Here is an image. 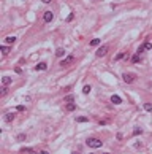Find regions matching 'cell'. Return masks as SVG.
I'll use <instances>...</instances> for the list:
<instances>
[{"mask_svg":"<svg viewBox=\"0 0 152 154\" xmlns=\"http://www.w3.org/2000/svg\"><path fill=\"white\" fill-rule=\"evenodd\" d=\"M101 145H103V141L101 140H98V138H89L87 140V146L89 148H101Z\"/></svg>","mask_w":152,"mask_h":154,"instance_id":"6da1fadb","label":"cell"},{"mask_svg":"<svg viewBox=\"0 0 152 154\" xmlns=\"http://www.w3.org/2000/svg\"><path fill=\"white\" fill-rule=\"evenodd\" d=\"M73 62H75V57H73V56H67V57L60 62V65L62 67H68L70 64H73Z\"/></svg>","mask_w":152,"mask_h":154,"instance_id":"7a4b0ae2","label":"cell"},{"mask_svg":"<svg viewBox=\"0 0 152 154\" xmlns=\"http://www.w3.org/2000/svg\"><path fill=\"white\" fill-rule=\"evenodd\" d=\"M108 53V46L105 45V46H100L98 49H97V57H103V56H106Z\"/></svg>","mask_w":152,"mask_h":154,"instance_id":"3957f363","label":"cell"},{"mask_svg":"<svg viewBox=\"0 0 152 154\" xmlns=\"http://www.w3.org/2000/svg\"><path fill=\"white\" fill-rule=\"evenodd\" d=\"M52 18H54L52 11H46L44 14H43V19H44V22H51V21H52Z\"/></svg>","mask_w":152,"mask_h":154,"instance_id":"277c9868","label":"cell"},{"mask_svg":"<svg viewBox=\"0 0 152 154\" xmlns=\"http://www.w3.org/2000/svg\"><path fill=\"white\" fill-rule=\"evenodd\" d=\"M122 78H124V81H125V83H133V80H135V75H132V73H125Z\"/></svg>","mask_w":152,"mask_h":154,"instance_id":"5b68a950","label":"cell"},{"mask_svg":"<svg viewBox=\"0 0 152 154\" xmlns=\"http://www.w3.org/2000/svg\"><path fill=\"white\" fill-rule=\"evenodd\" d=\"M14 118H16L14 113H6V114H5V121H6V122H11Z\"/></svg>","mask_w":152,"mask_h":154,"instance_id":"8992f818","label":"cell"},{"mask_svg":"<svg viewBox=\"0 0 152 154\" xmlns=\"http://www.w3.org/2000/svg\"><path fill=\"white\" fill-rule=\"evenodd\" d=\"M46 68H48V64H44V62H40V64L35 67V70H38V72H40V70H46Z\"/></svg>","mask_w":152,"mask_h":154,"instance_id":"52a82bcc","label":"cell"},{"mask_svg":"<svg viewBox=\"0 0 152 154\" xmlns=\"http://www.w3.org/2000/svg\"><path fill=\"white\" fill-rule=\"evenodd\" d=\"M111 102L116 103V105H119V103H122V99L119 95H113V97H111Z\"/></svg>","mask_w":152,"mask_h":154,"instance_id":"ba28073f","label":"cell"},{"mask_svg":"<svg viewBox=\"0 0 152 154\" xmlns=\"http://www.w3.org/2000/svg\"><path fill=\"white\" fill-rule=\"evenodd\" d=\"M2 83H3L5 86H8V84H11V83H13V80L10 76H3V78H2Z\"/></svg>","mask_w":152,"mask_h":154,"instance_id":"9c48e42d","label":"cell"},{"mask_svg":"<svg viewBox=\"0 0 152 154\" xmlns=\"http://www.w3.org/2000/svg\"><path fill=\"white\" fill-rule=\"evenodd\" d=\"M21 153H25V154H37L33 149H32V148H22V149H21Z\"/></svg>","mask_w":152,"mask_h":154,"instance_id":"30bf717a","label":"cell"},{"mask_svg":"<svg viewBox=\"0 0 152 154\" xmlns=\"http://www.w3.org/2000/svg\"><path fill=\"white\" fill-rule=\"evenodd\" d=\"M56 56H57V57H62V56H65V49H63V48H59V49L56 51Z\"/></svg>","mask_w":152,"mask_h":154,"instance_id":"8fae6325","label":"cell"},{"mask_svg":"<svg viewBox=\"0 0 152 154\" xmlns=\"http://www.w3.org/2000/svg\"><path fill=\"white\" fill-rule=\"evenodd\" d=\"M89 118H86V116H78L76 118V122H87Z\"/></svg>","mask_w":152,"mask_h":154,"instance_id":"7c38bea8","label":"cell"},{"mask_svg":"<svg viewBox=\"0 0 152 154\" xmlns=\"http://www.w3.org/2000/svg\"><path fill=\"white\" fill-rule=\"evenodd\" d=\"M5 41H6L8 45H13V43L16 41V37H6V38H5Z\"/></svg>","mask_w":152,"mask_h":154,"instance_id":"4fadbf2b","label":"cell"},{"mask_svg":"<svg viewBox=\"0 0 152 154\" xmlns=\"http://www.w3.org/2000/svg\"><path fill=\"white\" fill-rule=\"evenodd\" d=\"M0 53L3 54V56H6V54L10 53V48H8V46H2V48H0Z\"/></svg>","mask_w":152,"mask_h":154,"instance_id":"5bb4252c","label":"cell"},{"mask_svg":"<svg viewBox=\"0 0 152 154\" xmlns=\"http://www.w3.org/2000/svg\"><path fill=\"white\" fill-rule=\"evenodd\" d=\"M98 45H100V38H94L90 41V46H98Z\"/></svg>","mask_w":152,"mask_h":154,"instance_id":"9a60e30c","label":"cell"},{"mask_svg":"<svg viewBox=\"0 0 152 154\" xmlns=\"http://www.w3.org/2000/svg\"><path fill=\"white\" fill-rule=\"evenodd\" d=\"M75 108H76L75 103H68L67 105V111H75Z\"/></svg>","mask_w":152,"mask_h":154,"instance_id":"2e32d148","label":"cell"},{"mask_svg":"<svg viewBox=\"0 0 152 154\" xmlns=\"http://www.w3.org/2000/svg\"><path fill=\"white\" fill-rule=\"evenodd\" d=\"M73 100H75V97H73V95H67V97H65V102H67V103H73Z\"/></svg>","mask_w":152,"mask_h":154,"instance_id":"e0dca14e","label":"cell"},{"mask_svg":"<svg viewBox=\"0 0 152 154\" xmlns=\"http://www.w3.org/2000/svg\"><path fill=\"white\" fill-rule=\"evenodd\" d=\"M144 110H146V111H151V113H152V103H144Z\"/></svg>","mask_w":152,"mask_h":154,"instance_id":"ac0fdd59","label":"cell"},{"mask_svg":"<svg viewBox=\"0 0 152 154\" xmlns=\"http://www.w3.org/2000/svg\"><path fill=\"white\" fill-rule=\"evenodd\" d=\"M139 134H143V129L136 127V129H135V130H133V135H139Z\"/></svg>","mask_w":152,"mask_h":154,"instance_id":"d6986e66","label":"cell"},{"mask_svg":"<svg viewBox=\"0 0 152 154\" xmlns=\"http://www.w3.org/2000/svg\"><path fill=\"white\" fill-rule=\"evenodd\" d=\"M132 62H135V64H136V62H139V54L133 56V57H132Z\"/></svg>","mask_w":152,"mask_h":154,"instance_id":"ffe728a7","label":"cell"},{"mask_svg":"<svg viewBox=\"0 0 152 154\" xmlns=\"http://www.w3.org/2000/svg\"><path fill=\"white\" fill-rule=\"evenodd\" d=\"M82 92H84V94H89V92H90V86H84Z\"/></svg>","mask_w":152,"mask_h":154,"instance_id":"44dd1931","label":"cell"},{"mask_svg":"<svg viewBox=\"0 0 152 154\" xmlns=\"http://www.w3.org/2000/svg\"><path fill=\"white\" fill-rule=\"evenodd\" d=\"M143 49H152V45H151V43H144Z\"/></svg>","mask_w":152,"mask_h":154,"instance_id":"7402d4cb","label":"cell"},{"mask_svg":"<svg viewBox=\"0 0 152 154\" xmlns=\"http://www.w3.org/2000/svg\"><path fill=\"white\" fill-rule=\"evenodd\" d=\"M124 56H125V54H124V53H119L117 56H116V60H120V59L124 57Z\"/></svg>","mask_w":152,"mask_h":154,"instance_id":"603a6c76","label":"cell"},{"mask_svg":"<svg viewBox=\"0 0 152 154\" xmlns=\"http://www.w3.org/2000/svg\"><path fill=\"white\" fill-rule=\"evenodd\" d=\"M8 92V89H6V86H3V87H2V91H0V94H2V95H5V94Z\"/></svg>","mask_w":152,"mask_h":154,"instance_id":"cb8c5ba5","label":"cell"},{"mask_svg":"<svg viewBox=\"0 0 152 154\" xmlns=\"http://www.w3.org/2000/svg\"><path fill=\"white\" fill-rule=\"evenodd\" d=\"M24 138H25V135H18V140H19V141H22Z\"/></svg>","mask_w":152,"mask_h":154,"instance_id":"d4e9b609","label":"cell"},{"mask_svg":"<svg viewBox=\"0 0 152 154\" xmlns=\"http://www.w3.org/2000/svg\"><path fill=\"white\" fill-rule=\"evenodd\" d=\"M24 110H25V107H22V105H19V107H18V111H24Z\"/></svg>","mask_w":152,"mask_h":154,"instance_id":"484cf974","label":"cell"},{"mask_svg":"<svg viewBox=\"0 0 152 154\" xmlns=\"http://www.w3.org/2000/svg\"><path fill=\"white\" fill-rule=\"evenodd\" d=\"M43 3H51V0H41Z\"/></svg>","mask_w":152,"mask_h":154,"instance_id":"4316f807","label":"cell"},{"mask_svg":"<svg viewBox=\"0 0 152 154\" xmlns=\"http://www.w3.org/2000/svg\"><path fill=\"white\" fill-rule=\"evenodd\" d=\"M40 154H49V153H48V151H41V153H40Z\"/></svg>","mask_w":152,"mask_h":154,"instance_id":"83f0119b","label":"cell"},{"mask_svg":"<svg viewBox=\"0 0 152 154\" xmlns=\"http://www.w3.org/2000/svg\"><path fill=\"white\" fill-rule=\"evenodd\" d=\"M103 154H109V153H103Z\"/></svg>","mask_w":152,"mask_h":154,"instance_id":"f1b7e54d","label":"cell"},{"mask_svg":"<svg viewBox=\"0 0 152 154\" xmlns=\"http://www.w3.org/2000/svg\"><path fill=\"white\" fill-rule=\"evenodd\" d=\"M71 154H78V153H71Z\"/></svg>","mask_w":152,"mask_h":154,"instance_id":"f546056e","label":"cell"},{"mask_svg":"<svg viewBox=\"0 0 152 154\" xmlns=\"http://www.w3.org/2000/svg\"><path fill=\"white\" fill-rule=\"evenodd\" d=\"M90 154H92V153H90Z\"/></svg>","mask_w":152,"mask_h":154,"instance_id":"4dcf8cb0","label":"cell"}]
</instances>
